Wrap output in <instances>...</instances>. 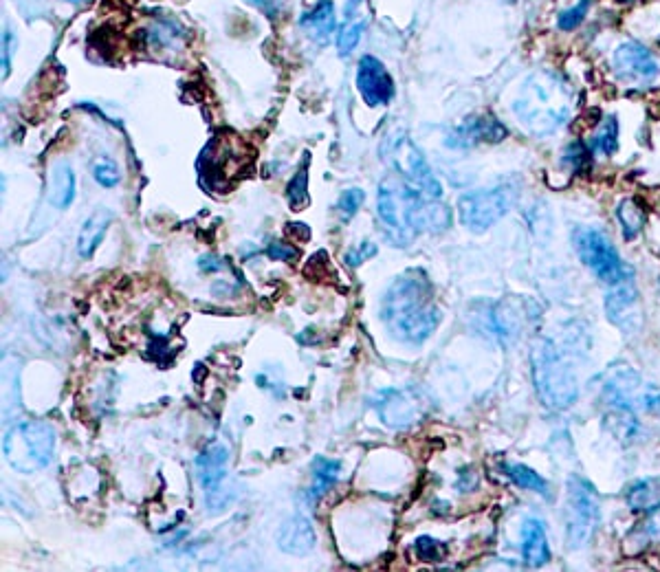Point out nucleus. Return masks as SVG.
I'll list each match as a JSON object with an SVG mask.
<instances>
[{"label": "nucleus", "mask_w": 660, "mask_h": 572, "mask_svg": "<svg viewBox=\"0 0 660 572\" xmlns=\"http://www.w3.org/2000/svg\"><path fill=\"white\" fill-rule=\"evenodd\" d=\"M381 319L390 335L403 344H423L438 328L443 313L434 300V286L425 271L410 269L399 275L381 300Z\"/></svg>", "instance_id": "nucleus-1"}, {"label": "nucleus", "mask_w": 660, "mask_h": 572, "mask_svg": "<svg viewBox=\"0 0 660 572\" xmlns=\"http://www.w3.org/2000/svg\"><path fill=\"white\" fill-rule=\"evenodd\" d=\"M579 260L605 284H619L634 278V271L621 260L608 234L597 227H579L572 234Z\"/></svg>", "instance_id": "nucleus-8"}, {"label": "nucleus", "mask_w": 660, "mask_h": 572, "mask_svg": "<svg viewBox=\"0 0 660 572\" xmlns=\"http://www.w3.org/2000/svg\"><path fill=\"white\" fill-rule=\"evenodd\" d=\"M535 302L528 300H504L493 308L489 328L498 339H513L524 333V326L537 324L539 313H533Z\"/></svg>", "instance_id": "nucleus-16"}, {"label": "nucleus", "mask_w": 660, "mask_h": 572, "mask_svg": "<svg viewBox=\"0 0 660 572\" xmlns=\"http://www.w3.org/2000/svg\"><path fill=\"white\" fill-rule=\"evenodd\" d=\"M374 407L381 421L394 427V429H405L421 421L423 407L421 401L410 390H383L374 396Z\"/></svg>", "instance_id": "nucleus-15"}, {"label": "nucleus", "mask_w": 660, "mask_h": 572, "mask_svg": "<svg viewBox=\"0 0 660 572\" xmlns=\"http://www.w3.org/2000/svg\"><path fill=\"white\" fill-rule=\"evenodd\" d=\"M75 174L69 163H55L49 174V192L47 198L53 207L66 209L75 201Z\"/></svg>", "instance_id": "nucleus-24"}, {"label": "nucleus", "mask_w": 660, "mask_h": 572, "mask_svg": "<svg viewBox=\"0 0 660 572\" xmlns=\"http://www.w3.org/2000/svg\"><path fill=\"white\" fill-rule=\"evenodd\" d=\"M436 201L414 190L401 176H388L379 185L377 209L388 236L403 247L418 234H438L451 225V209Z\"/></svg>", "instance_id": "nucleus-2"}, {"label": "nucleus", "mask_w": 660, "mask_h": 572, "mask_svg": "<svg viewBox=\"0 0 660 572\" xmlns=\"http://www.w3.org/2000/svg\"><path fill=\"white\" fill-rule=\"evenodd\" d=\"M14 44L16 38L9 29L3 31V77H9L11 73V55H14Z\"/></svg>", "instance_id": "nucleus-41"}, {"label": "nucleus", "mask_w": 660, "mask_h": 572, "mask_svg": "<svg viewBox=\"0 0 660 572\" xmlns=\"http://www.w3.org/2000/svg\"><path fill=\"white\" fill-rule=\"evenodd\" d=\"M247 5L256 7L260 14H264L267 18H278V14L282 11V0H245Z\"/></svg>", "instance_id": "nucleus-40"}, {"label": "nucleus", "mask_w": 660, "mask_h": 572, "mask_svg": "<svg viewBox=\"0 0 660 572\" xmlns=\"http://www.w3.org/2000/svg\"><path fill=\"white\" fill-rule=\"evenodd\" d=\"M267 256H269L271 260H295L297 256H300V251H297V249L291 247V245H286V242L273 240L271 245L267 247Z\"/></svg>", "instance_id": "nucleus-39"}, {"label": "nucleus", "mask_w": 660, "mask_h": 572, "mask_svg": "<svg viewBox=\"0 0 660 572\" xmlns=\"http://www.w3.org/2000/svg\"><path fill=\"white\" fill-rule=\"evenodd\" d=\"M641 401L649 414L660 416V388H647Z\"/></svg>", "instance_id": "nucleus-42"}, {"label": "nucleus", "mask_w": 660, "mask_h": 572, "mask_svg": "<svg viewBox=\"0 0 660 572\" xmlns=\"http://www.w3.org/2000/svg\"><path fill=\"white\" fill-rule=\"evenodd\" d=\"M93 176H95V181L102 185V187H117L119 181H121V170H119V165L113 161V159H97L93 163Z\"/></svg>", "instance_id": "nucleus-35"}, {"label": "nucleus", "mask_w": 660, "mask_h": 572, "mask_svg": "<svg viewBox=\"0 0 660 572\" xmlns=\"http://www.w3.org/2000/svg\"><path fill=\"white\" fill-rule=\"evenodd\" d=\"M414 548H416V555L425 561H438L440 555H443V546H440L432 537H418Z\"/></svg>", "instance_id": "nucleus-38"}, {"label": "nucleus", "mask_w": 660, "mask_h": 572, "mask_svg": "<svg viewBox=\"0 0 660 572\" xmlns=\"http://www.w3.org/2000/svg\"><path fill=\"white\" fill-rule=\"evenodd\" d=\"M522 557L531 568H539L550 561L546 528L537 517H528L522 526Z\"/></svg>", "instance_id": "nucleus-22"}, {"label": "nucleus", "mask_w": 660, "mask_h": 572, "mask_svg": "<svg viewBox=\"0 0 660 572\" xmlns=\"http://www.w3.org/2000/svg\"><path fill=\"white\" fill-rule=\"evenodd\" d=\"M370 14L372 11L368 0H348L346 3L344 18H341L337 29V51L341 58H348L357 49L363 31H366L370 22Z\"/></svg>", "instance_id": "nucleus-18"}, {"label": "nucleus", "mask_w": 660, "mask_h": 572, "mask_svg": "<svg viewBox=\"0 0 660 572\" xmlns=\"http://www.w3.org/2000/svg\"><path fill=\"white\" fill-rule=\"evenodd\" d=\"M506 137H509V130H506L500 119H495L489 113H480L467 117L458 128L451 130L447 146L462 150L480 146V143H500Z\"/></svg>", "instance_id": "nucleus-14"}, {"label": "nucleus", "mask_w": 660, "mask_h": 572, "mask_svg": "<svg viewBox=\"0 0 660 572\" xmlns=\"http://www.w3.org/2000/svg\"><path fill=\"white\" fill-rule=\"evenodd\" d=\"M377 251H379L377 245H372L370 240H363V242H359L357 247L348 249V253H346V264H350V267H359L361 262H366L368 258L377 256Z\"/></svg>", "instance_id": "nucleus-37"}, {"label": "nucleus", "mask_w": 660, "mask_h": 572, "mask_svg": "<svg viewBox=\"0 0 660 572\" xmlns=\"http://www.w3.org/2000/svg\"><path fill=\"white\" fill-rule=\"evenodd\" d=\"M366 201V194L359 187H350V190H344L339 194V201H337V209L339 214L344 216V220H350L359 212V207Z\"/></svg>", "instance_id": "nucleus-36"}, {"label": "nucleus", "mask_w": 660, "mask_h": 572, "mask_svg": "<svg viewBox=\"0 0 660 572\" xmlns=\"http://www.w3.org/2000/svg\"><path fill=\"white\" fill-rule=\"evenodd\" d=\"M603 425L621 443H634L641 436V423H638L634 410H625V407H608Z\"/></svg>", "instance_id": "nucleus-25"}, {"label": "nucleus", "mask_w": 660, "mask_h": 572, "mask_svg": "<svg viewBox=\"0 0 660 572\" xmlns=\"http://www.w3.org/2000/svg\"><path fill=\"white\" fill-rule=\"evenodd\" d=\"M513 113L531 135H553L572 113V88L559 73L539 69L524 80Z\"/></svg>", "instance_id": "nucleus-3"}, {"label": "nucleus", "mask_w": 660, "mask_h": 572, "mask_svg": "<svg viewBox=\"0 0 660 572\" xmlns=\"http://www.w3.org/2000/svg\"><path fill=\"white\" fill-rule=\"evenodd\" d=\"M339 471H341V462L330 460V458H315L313 460V487L308 491L313 500L322 498V495L333 487V484L339 480Z\"/></svg>", "instance_id": "nucleus-28"}, {"label": "nucleus", "mask_w": 660, "mask_h": 572, "mask_svg": "<svg viewBox=\"0 0 660 572\" xmlns=\"http://www.w3.org/2000/svg\"><path fill=\"white\" fill-rule=\"evenodd\" d=\"M590 157H592V150H590L588 143L572 141L570 146L566 148V152H564V165H566V168H570L572 172H583V170H588Z\"/></svg>", "instance_id": "nucleus-34"}, {"label": "nucleus", "mask_w": 660, "mask_h": 572, "mask_svg": "<svg viewBox=\"0 0 660 572\" xmlns=\"http://www.w3.org/2000/svg\"><path fill=\"white\" fill-rule=\"evenodd\" d=\"M627 539H636V550H643L652 544H660V506L647 511L641 526H636L634 533Z\"/></svg>", "instance_id": "nucleus-31"}, {"label": "nucleus", "mask_w": 660, "mask_h": 572, "mask_svg": "<svg viewBox=\"0 0 660 572\" xmlns=\"http://www.w3.org/2000/svg\"><path fill=\"white\" fill-rule=\"evenodd\" d=\"M308 161L302 165L293 179L286 185V198H289V205L293 212H300L308 205Z\"/></svg>", "instance_id": "nucleus-32"}, {"label": "nucleus", "mask_w": 660, "mask_h": 572, "mask_svg": "<svg viewBox=\"0 0 660 572\" xmlns=\"http://www.w3.org/2000/svg\"><path fill=\"white\" fill-rule=\"evenodd\" d=\"M588 146L592 152L603 154V157H612V154L619 150V121H616L614 115L601 119V124L594 130Z\"/></svg>", "instance_id": "nucleus-27"}, {"label": "nucleus", "mask_w": 660, "mask_h": 572, "mask_svg": "<svg viewBox=\"0 0 660 572\" xmlns=\"http://www.w3.org/2000/svg\"><path fill=\"white\" fill-rule=\"evenodd\" d=\"M300 27L308 33V38L315 40L317 44H328L330 36H333L337 29V20H335V5L330 0H319L315 7L300 16Z\"/></svg>", "instance_id": "nucleus-21"}, {"label": "nucleus", "mask_w": 660, "mask_h": 572, "mask_svg": "<svg viewBox=\"0 0 660 572\" xmlns=\"http://www.w3.org/2000/svg\"><path fill=\"white\" fill-rule=\"evenodd\" d=\"M566 537L570 548H583L592 542L601 522L599 493L592 484L572 473L566 482Z\"/></svg>", "instance_id": "nucleus-7"}, {"label": "nucleus", "mask_w": 660, "mask_h": 572, "mask_svg": "<svg viewBox=\"0 0 660 572\" xmlns=\"http://www.w3.org/2000/svg\"><path fill=\"white\" fill-rule=\"evenodd\" d=\"M592 3H594V0H577L575 5L561 11V14L557 16L559 31H575L581 25V22L586 20Z\"/></svg>", "instance_id": "nucleus-33"}, {"label": "nucleus", "mask_w": 660, "mask_h": 572, "mask_svg": "<svg viewBox=\"0 0 660 572\" xmlns=\"http://www.w3.org/2000/svg\"><path fill=\"white\" fill-rule=\"evenodd\" d=\"M66 3H73V5H84L88 0H66Z\"/></svg>", "instance_id": "nucleus-43"}, {"label": "nucleus", "mask_w": 660, "mask_h": 572, "mask_svg": "<svg viewBox=\"0 0 660 572\" xmlns=\"http://www.w3.org/2000/svg\"><path fill=\"white\" fill-rule=\"evenodd\" d=\"M227 460L229 451L223 443L212 440L196 458V476L207 495V502L212 504L216 495L223 491V482L227 478Z\"/></svg>", "instance_id": "nucleus-17"}, {"label": "nucleus", "mask_w": 660, "mask_h": 572, "mask_svg": "<svg viewBox=\"0 0 660 572\" xmlns=\"http://www.w3.org/2000/svg\"><path fill=\"white\" fill-rule=\"evenodd\" d=\"M616 3H632V0H616Z\"/></svg>", "instance_id": "nucleus-44"}, {"label": "nucleus", "mask_w": 660, "mask_h": 572, "mask_svg": "<svg viewBox=\"0 0 660 572\" xmlns=\"http://www.w3.org/2000/svg\"><path fill=\"white\" fill-rule=\"evenodd\" d=\"M245 168V154L236 139H212L198 159V174L205 187H227L234 174Z\"/></svg>", "instance_id": "nucleus-10"}, {"label": "nucleus", "mask_w": 660, "mask_h": 572, "mask_svg": "<svg viewBox=\"0 0 660 572\" xmlns=\"http://www.w3.org/2000/svg\"><path fill=\"white\" fill-rule=\"evenodd\" d=\"M315 528L311 520L304 515H291L286 517L282 526L278 528V535H275V542H278V548L282 553L289 555H306L315 548Z\"/></svg>", "instance_id": "nucleus-20"}, {"label": "nucleus", "mask_w": 660, "mask_h": 572, "mask_svg": "<svg viewBox=\"0 0 660 572\" xmlns=\"http://www.w3.org/2000/svg\"><path fill=\"white\" fill-rule=\"evenodd\" d=\"M641 385V377L627 366H614L603 379L601 401L605 407H625L634 410V394Z\"/></svg>", "instance_id": "nucleus-19"}, {"label": "nucleus", "mask_w": 660, "mask_h": 572, "mask_svg": "<svg viewBox=\"0 0 660 572\" xmlns=\"http://www.w3.org/2000/svg\"><path fill=\"white\" fill-rule=\"evenodd\" d=\"M605 313L623 333H636L643 326V308L632 280L612 284V289L605 295Z\"/></svg>", "instance_id": "nucleus-12"}, {"label": "nucleus", "mask_w": 660, "mask_h": 572, "mask_svg": "<svg viewBox=\"0 0 660 572\" xmlns=\"http://www.w3.org/2000/svg\"><path fill=\"white\" fill-rule=\"evenodd\" d=\"M357 88L368 106L377 108L392 102L394 80L385 64L374 55H363L357 66Z\"/></svg>", "instance_id": "nucleus-13"}, {"label": "nucleus", "mask_w": 660, "mask_h": 572, "mask_svg": "<svg viewBox=\"0 0 660 572\" xmlns=\"http://www.w3.org/2000/svg\"><path fill=\"white\" fill-rule=\"evenodd\" d=\"M381 157L414 190L423 192L429 198L443 196V185L438 183L423 152L416 148V143L405 132H392V135L385 137L381 143Z\"/></svg>", "instance_id": "nucleus-6"}, {"label": "nucleus", "mask_w": 660, "mask_h": 572, "mask_svg": "<svg viewBox=\"0 0 660 572\" xmlns=\"http://www.w3.org/2000/svg\"><path fill=\"white\" fill-rule=\"evenodd\" d=\"M502 471L506 473V476H509L517 487L520 489H526V491H535L539 495H548V484L546 480L539 476L537 471H533L531 467H526V465H520V462H506V465H502Z\"/></svg>", "instance_id": "nucleus-30"}, {"label": "nucleus", "mask_w": 660, "mask_h": 572, "mask_svg": "<svg viewBox=\"0 0 660 572\" xmlns=\"http://www.w3.org/2000/svg\"><path fill=\"white\" fill-rule=\"evenodd\" d=\"M517 196H520V192L509 183L462 194L458 198L460 223L473 231V234H482V231L491 229L498 220L509 214L513 203H517Z\"/></svg>", "instance_id": "nucleus-9"}, {"label": "nucleus", "mask_w": 660, "mask_h": 572, "mask_svg": "<svg viewBox=\"0 0 660 572\" xmlns=\"http://www.w3.org/2000/svg\"><path fill=\"white\" fill-rule=\"evenodd\" d=\"M612 69L621 82L649 84L660 75V62L641 42H623L612 55Z\"/></svg>", "instance_id": "nucleus-11"}, {"label": "nucleus", "mask_w": 660, "mask_h": 572, "mask_svg": "<svg viewBox=\"0 0 660 572\" xmlns=\"http://www.w3.org/2000/svg\"><path fill=\"white\" fill-rule=\"evenodd\" d=\"M3 454L18 473H38L49 467L55 454V432L44 421H22L7 432Z\"/></svg>", "instance_id": "nucleus-5"}, {"label": "nucleus", "mask_w": 660, "mask_h": 572, "mask_svg": "<svg viewBox=\"0 0 660 572\" xmlns=\"http://www.w3.org/2000/svg\"><path fill=\"white\" fill-rule=\"evenodd\" d=\"M616 220H619L625 240H632L641 234V229L645 225V212L634 198H623L619 207H616Z\"/></svg>", "instance_id": "nucleus-29"}, {"label": "nucleus", "mask_w": 660, "mask_h": 572, "mask_svg": "<svg viewBox=\"0 0 660 572\" xmlns=\"http://www.w3.org/2000/svg\"><path fill=\"white\" fill-rule=\"evenodd\" d=\"M531 374L539 399L550 410H566L579 396V381L572 361L555 339H537L531 350Z\"/></svg>", "instance_id": "nucleus-4"}, {"label": "nucleus", "mask_w": 660, "mask_h": 572, "mask_svg": "<svg viewBox=\"0 0 660 572\" xmlns=\"http://www.w3.org/2000/svg\"><path fill=\"white\" fill-rule=\"evenodd\" d=\"M627 506L634 513H647L660 506V480L658 478H643L632 482L625 491Z\"/></svg>", "instance_id": "nucleus-26"}, {"label": "nucleus", "mask_w": 660, "mask_h": 572, "mask_svg": "<svg viewBox=\"0 0 660 572\" xmlns=\"http://www.w3.org/2000/svg\"><path fill=\"white\" fill-rule=\"evenodd\" d=\"M113 218H115L113 212H108L106 207H99L84 220L80 236H77V253H80L82 258L88 260L95 256L99 242L104 240L110 223H113Z\"/></svg>", "instance_id": "nucleus-23"}]
</instances>
